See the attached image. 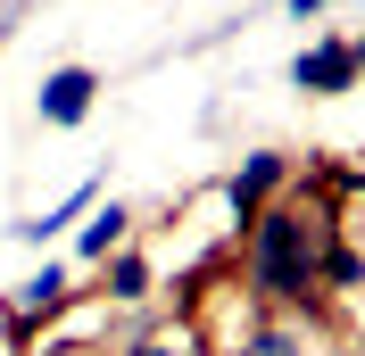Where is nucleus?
Segmentation results:
<instances>
[{"label": "nucleus", "instance_id": "nucleus-6", "mask_svg": "<svg viewBox=\"0 0 365 356\" xmlns=\"http://www.w3.org/2000/svg\"><path fill=\"white\" fill-rule=\"evenodd\" d=\"M116 248H133V207H125V199H100L83 224H75V257H83V266H108Z\"/></svg>", "mask_w": 365, "mask_h": 356}, {"label": "nucleus", "instance_id": "nucleus-5", "mask_svg": "<svg viewBox=\"0 0 365 356\" xmlns=\"http://www.w3.org/2000/svg\"><path fill=\"white\" fill-rule=\"evenodd\" d=\"M291 91H307V100H341V91H357V58H349V33H316V42L291 58Z\"/></svg>", "mask_w": 365, "mask_h": 356}, {"label": "nucleus", "instance_id": "nucleus-1", "mask_svg": "<svg viewBox=\"0 0 365 356\" xmlns=\"http://www.w3.org/2000/svg\"><path fill=\"white\" fill-rule=\"evenodd\" d=\"M324 248H332V232H324L316 207L299 199H274L266 216L250 224V248H241V273H250V290L266 298V307H316V266Z\"/></svg>", "mask_w": 365, "mask_h": 356}, {"label": "nucleus", "instance_id": "nucleus-13", "mask_svg": "<svg viewBox=\"0 0 365 356\" xmlns=\"http://www.w3.org/2000/svg\"><path fill=\"white\" fill-rule=\"evenodd\" d=\"M349 58H357V75H365V33H349Z\"/></svg>", "mask_w": 365, "mask_h": 356}, {"label": "nucleus", "instance_id": "nucleus-11", "mask_svg": "<svg viewBox=\"0 0 365 356\" xmlns=\"http://www.w3.org/2000/svg\"><path fill=\"white\" fill-rule=\"evenodd\" d=\"M316 282H332V290H357V282H365L357 248H341V241H332V248H324V266H316Z\"/></svg>", "mask_w": 365, "mask_h": 356}, {"label": "nucleus", "instance_id": "nucleus-14", "mask_svg": "<svg viewBox=\"0 0 365 356\" xmlns=\"http://www.w3.org/2000/svg\"><path fill=\"white\" fill-rule=\"evenodd\" d=\"M9 42H17V17H0V50H9Z\"/></svg>", "mask_w": 365, "mask_h": 356}, {"label": "nucleus", "instance_id": "nucleus-15", "mask_svg": "<svg viewBox=\"0 0 365 356\" xmlns=\"http://www.w3.org/2000/svg\"><path fill=\"white\" fill-rule=\"evenodd\" d=\"M58 356H100V348H58Z\"/></svg>", "mask_w": 365, "mask_h": 356}, {"label": "nucleus", "instance_id": "nucleus-7", "mask_svg": "<svg viewBox=\"0 0 365 356\" xmlns=\"http://www.w3.org/2000/svg\"><path fill=\"white\" fill-rule=\"evenodd\" d=\"M91 207H100V182H75V191H67V199H58V207H42V216L9 224V232H17L25 248H50V241H58V232H75V224H83Z\"/></svg>", "mask_w": 365, "mask_h": 356}, {"label": "nucleus", "instance_id": "nucleus-10", "mask_svg": "<svg viewBox=\"0 0 365 356\" xmlns=\"http://www.w3.org/2000/svg\"><path fill=\"white\" fill-rule=\"evenodd\" d=\"M116 356H200V340L191 332H141V340H125Z\"/></svg>", "mask_w": 365, "mask_h": 356}, {"label": "nucleus", "instance_id": "nucleus-12", "mask_svg": "<svg viewBox=\"0 0 365 356\" xmlns=\"http://www.w3.org/2000/svg\"><path fill=\"white\" fill-rule=\"evenodd\" d=\"M282 9H291V17L307 25V17H324V9H332V0H282Z\"/></svg>", "mask_w": 365, "mask_h": 356}, {"label": "nucleus", "instance_id": "nucleus-3", "mask_svg": "<svg viewBox=\"0 0 365 356\" xmlns=\"http://www.w3.org/2000/svg\"><path fill=\"white\" fill-rule=\"evenodd\" d=\"M282 182H291V157H282V150H250L225 174V216L232 224H257L274 199H282Z\"/></svg>", "mask_w": 365, "mask_h": 356}, {"label": "nucleus", "instance_id": "nucleus-8", "mask_svg": "<svg viewBox=\"0 0 365 356\" xmlns=\"http://www.w3.org/2000/svg\"><path fill=\"white\" fill-rule=\"evenodd\" d=\"M216 356H307V332L282 323V315H257V323H241Z\"/></svg>", "mask_w": 365, "mask_h": 356}, {"label": "nucleus", "instance_id": "nucleus-9", "mask_svg": "<svg viewBox=\"0 0 365 356\" xmlns=\"http://www.w3.org/2000/svg\"><path fill=\"white\" fill-rule=\"evenodd\" d=\"M150 290H158L150 257H141V248H116V257H108V298H116V307H141Z\"/></svg>", "mask_w": 365, "mask_h": 356}, {"label": "nucleus", "instance_id": "nucleus-2", "mask_svg": "<svg viewBox=\"0 0 365 356\" xmlns=\"http://www.w3.org/2000/svg\"><path fill=\"white\" fill-rule=\"evenodd\" d=\"M67 290H75V266H67V257H42V273H25V282L9 290V307H0V315H9V340L25 348L34 323H50V315L67 307Z\"/></svg>", "mask_w": 365, "mask_h": 356}, {"label": "nucleus", "instance_id": "nucleus-4", "mask_svg": "<svg viewBox=\"0 0 365 356\" xmlns=\"http://www.w3.org/2000/svg\"><path fill=\"white\" fill-rule=\"evenodd\" d=\"M91 108H100V67H50L34 83V116H42L50 133H75Z\"/></svg>", "mask_w": 365, "mask_h": 356}]
</instances>
